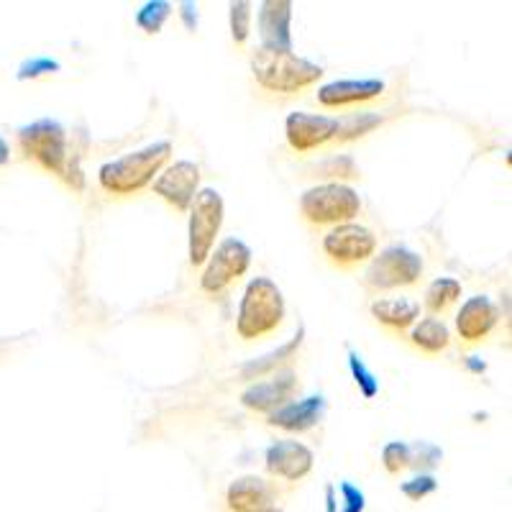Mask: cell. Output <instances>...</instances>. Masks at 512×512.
Returning a JSON list of instances; mask_svg holds the SVG:
<instances>
[{
	"mask_svg": "<svg viewBox=\"0 0 512 512\" xmlns=\"http://www.w3.org/2000/svg\"><path fill=\"white\" fill-rule=\"evenodd\" d=\"M16 141L21 157L34 162L49 175L64 180L72 190H82L85 177H82L75 159H70V141H67V131H64L62 123L52 121V118L26 123V126L18 128Z\"/></svg>",
	"mask_w": 512,
	"mask_h": 512,
	"instance_id": "cell-1",
	"label": "cell"
},
{
	"mask_svg": "<svg viewBox=\"0 0 512 512\" xmlns=\"http://www.w3.org/2000/svg\"><path fill=\"white\" fill-rule=\"evenodd\" d=\"M169 157H172V144L169 141H154V144L128 152L123 157L111 159L98 169V185L103 187L108 195H136L144 187L152 185L157 175L167 167Z\"/></svg>",
	"mask_w": 512,
	"mask_h": 512,
	"instance_id": "cell-2",
	"label": "cell"
},
{
	"mask_svg": "<svg viewBox=\"0 0 512 512\" xmlns=\"http://www.w3.org/2000/svg\"><path fill=\"white\" fill-rule=\"evenodd\" d=\"M251 72L256 85L274 95H297L313 88L323 77V67L295 52L280 49H256L251 54Z\"/></svg>",
	"mask_w": 512,
	"mask_h": 512,
	"instance_id": "cell-3",
	"label": "cell"
},
{
	"mask_svg": "<svg viewBox=\"0 0 512 512\" xmlns=\"http://www.w3.org/2000/svg\"><path fill=\"white\" fill-rule=\"evenodd\" d=\"M285 295L269 277H254L241 295L236 313V333L244 341H256L274 333L285 320Z\"/></svg>",
	"mask_w": 512,
	"mask_h": 512,
	"instance_id": "cell-4",
	"label": "cell"
},
{
	"mask_svg": "<svg viewBox=\"0 0 512 512\" xmlns=\"http://www.w3.org/2000/svg\"><path fill=\"white\" fill-rule=\"evenodd\" d=\"M361 213V198L344 182H323L300 195V216L313 226H341L354 223Z\"/></svg>",
	"mask_w": 512,
	"mask_h": 512,
	"instance_id": "cell-5",
	"label": "cell"
},
{
	"mask_svg": "<svg viewBox=\"0 0 512 512\" xmlns=\"http://www.w3.org/2000/svg\"><path fill=\"white\" fill-rule=\"evenodd\" d=\"M226 205L221 192L213 187H203L190 205V223H187V256L190 267H203L210 251L216 249V239L221 233Z\"/></svg>",
	"mask_w": 512,
	"mask_h": 512,
	"instance_id": "cell-6",
	"label": "cell"
},
{
	"mask_svg": "<svg viewBox=\"0 0 512 512\" xmlns=\"http://www.w3.org/2000/svg\"><path fill=\"white\" fill-rule=\"evenodd\" d=\"M423 277V259L413 249L392 244L372 256L367 272H364V287L369 292H387L397 287H410Z\"/></svg>",
	"mask_w": 512,
	"mask_h": 512,
	"instance_id": "cell-7",
	"label": "cell"
},
{
	"mask_svg": "<svg viewBox=\"0 0 512 512\" xmlns=\"http://www.w3.org/2000/svg\"><path fill=\"white\" fill-rule=\"evenodd\" d=\"M320 249L338 269H351L372 262V256L377 254V236L361 223H341L328 228L320 239Z\"/></svg>",
	"mask_w": 512,
	"mask_h": 512,
	"instance_id": "cell-8",
	"label": "cell"
},
{
	"mask_svg": "<svg viewBox=\"0 0 512 512\" xmlns=\"http://www.w3.org/2000/svg\"><path fill=\"white\" fill-rule=\"evenodd\" d=\"M251 267V249L236 236L223 239L216 249L210 251L208 262L203 264V274H200V290L208 295H218L226 290L228 285L244 277Z\"/></svg>",
	"mask_w": 512,
	"mask_h": 512,
	"instance_id": "cell-9",
	"label": "cell"
},
{
	"mask_svg": "<svg viewBox=\"0 0 512 512\" xmlns=\"http://www.w3.org/2000/svg\"><path fill=\"white\" fill-rule=\"evenodd\" d=\"M152 190L169 208H175L177 213H187L195 195L200 192V167L190 159L167 164L152 182Z\"/></svg>",
	"mask_w": 512,
	"mask_h": 512,
	"instance_id": "cell-10",
	"label": "cell"
},
{
	"mask_svg": "<svg viewBox=\"0 0 512 512\" xmlns=\"http://www.w3.org/2000/svg\"><path fill=\"white\" fill-rule=\"evenodd\" d=\"M338 136V118L318 116V113L292 111L285 118V139L292 152L308 154L323 149Z\"/></svg>",
	"mask_w": 512,
	"mask_h": 512,
	"instance_id": "cell-11",
	"label": "cell"
},
{
	"mask_svg": "<svg viewBox=\"0 0 512 512\" xmlns=\"http://www.w3.org/2000/svg\"><path fill=\"white\" fill-rule=\"evenodd\" d=\"M297 374L292 369H277L262 382H254L241 392V405L254 413H274L295 397Z\"/></svg>",
	"mask_w": 512,
	"mask_h": 512,
	"instance_id": "cell-12",
	"label": "cell"
},
{
	"mask_svg": "<svg viewBox=\"0 0 512 512\" xmlns=\"http://www.w3.org/2000/svg\"><path fill=\"white\" fill-rule=\"evenodd\" d=\"M315 454L300 441H277L267 448L264 466L267 472L285 482H300L313 472Z\"/></svg>",
	"mask_w": 512,
	"mask_h": 512,
	"instance_id": "cell-13",
	"label": "cell"
},
{
	"mask_svg": "<svg viewBox=\"0 0 512 512\" xmlns=\"http://www.w3.org/2000/svg\"><path fill=\"white\" fill-rule=\"evenodd\" d=\"M387 85L382 80H333L323 88H318L315 98L323 108H349V105L372 103V100L382 98Z\"/></svg>",
	"mask_w": 512,
	"mask_h": 512,
	"instance_id": "cell-14",
	"label": "cell"
},
{
	"mask_svg": "<svg viewBox=\"0 0 512 512\" xmlns=\"http://www.w3.org/2000/svg\"><path fill=\"white\" fill-rule=\"evenodd\" d=\"M497 320H500L497 305L487 295H474L461 305L459 315H456V331L466 344H479L495 331Z\"/></svg>",
	"mask_w": 512,
	"mask_h": 512,
	"instance_id": "cell-15",
	"label": "cell"
},
{
	"mask_svg": "<svg viewBox=\"0 0 512 512\" xmlns=\"http://www.w3.org/2000/svg\"><path fill=\"white\" fill-rule=\"evenodd\" d=\"M292 3L287 0H267L259 6V36L262 49L292 52Z\"/></svg>",
	"mask_w": 512,
	"mask_h": 512,
	"instance_id": "cell-16",
	"label": "cell"
},
{
	"mask_svg": "<svg viewBox=\"0 0 512 512\" xmlns=\"http://www.w3.org/2000/svg\"><path fill=\"white\" fill-rule=\"evenodd\" d=\"M323 413H326V400L320 395H310L305 400L287 402L280 410L269 413L267 423L287 433H305L320 423Z\"/></svg>",
	"mask_w": 512,
	"mask_h": 512,
	"instance_id": "cell-17",
	"label": "cell"
},
{
	"mask_svg": "<svg viewBox=\"0 0 512 512\" xmlns=\"http://www.w3.org/2000/svg\"><path fill=\"white\" fill-rule=\"evenodd\" d=\"M272 500V484L262 477H254V474L231 482V487L226 492V502L231 512H264L272 507Z\"/></svg>",
	"mask_w": 512,
	"mask_h": 512,
	"instance_id": "cell-18",
	"label": "cell"
},
{
	"mask_svg": "<svg viewBox=\"0 0 512 512\" xmlns=\"http://www.w3.org/2000/svg\"><path fill=\"white\" fill-rule=\"evenodd\" d=\"M372 318L390 331L402 333L415 326L420 318V305L408 297H379L372 303Z\"/></svg>",
	"mask_w": 512,
	"mask_h": 512,
	"instance_id": "cell-19",
	"label": "cell"
},
{
	"mask_svg": "<svg viewBox=\"0 0 512 512\" xmlns=\"http://www.w3.org/2000/svg\"><path fill=\"white\" fill-rule=\"evenodd\" d=\"M410 344L423 354H441L451 344V333H448L446 323L438 318H423L410 328Z\"/></svg>",
	"mask_w": 512,
	"mask_h": 512,
	"instance_id": "cell-20",
	"label": "cell"
},
{
	"mask_svg": "<svg viewBox=\"0 0 512 512\" xmlns=\"http://www.w3.org/2000/svg\"><path fill=\"white\" fill-rule=\"evenodd\" d=\"M461 297V282L454 277H438L425 290V310L433 315H443Z\"/></svg>",
	"mask_w": 512,
	"mask_h": 512,
	"instance_id": "cell-21",
	"label": "cell"
},
{
	"mask_svg": "<svg viewBox=\"0 0 512 512\" xmlns=\"http://www.w3.org/2000/svg\"><path fill=\"white\" fill-rule=\"evenodd\" d=\"M303 336L305 331H297V336L292 338L290 344L280 346V349L262 356L259 361H249V364H244V367H241V374H244L246 379H254V377H262V374L277 372V367H280L282 361H290L292 356L297 354V349H300V344H303Z\"/></svg>",
	"mask_w": 512,
	"mask_h": 512,
	"instance_id": "cell-22",
	"label": "cell"
},
{
	"mask_svg": "<svg viewBox=\"0 0 512 512\" xmlns=\"http://www.w3.org/2000/svg\"><path fill=\"white\" fill-rule=\"evenodd\" d=\"M382 123V116L377 113H351L346 118H338V144H344V141H354L361 139V136H367L372 128H377Z\"/></svg>",
	"mask_w": 512,
	"mask_h": 512,
	"instance_id": "cell-23",
	"label": "cell"
},
{
	"mask_svg": "<svg viewBox=\"0 0 512 512\" xmlns=\"http://www.w3.org/2000/svg\"><path fill=\"white\" fill-rule=\"evenodd\" d=\"M313 172L318 177H326L331 182H344L359 177V164L354 162V157H346V154H333L326 162L315 164Z\"/></svg>",
	"mask_w": 512,
	"mask_h": 512,
	"instance_id": "cell-24",
	"label": "cell"
},
{
	"mask_svg": "<svg viewBox=\"0 0 512 512\" xmlns=\"http://www.w3.org/2000/svg\"><path fill=\"white\" fill-rule=\"evenodd\" d=\"M169 13H172V3H167V0H149L136 13V26L144 34H159L162 26L167 24Z\"/></svg>",
	"mask_w": 512,
	"mask_h": 512,
	"instance_id": "cell-25",
	"label": "cell"
},
{
	"mask_svg": "<svg viewBox=\"0 0 512 512\" xmlns=\"http://www.w3.org/2000/svg\"><path fill=\"white\" fill-rule=\"evenodd\" d=\"M251 34V3H231V39L236 47H244Z\"/></svg>",
	"mask_w": 512,
	"mask_h": 512,
	"instance_id": "cell-26",
	"label": "cell"
},
{
	"mask_svg": "<svg viewBox=\"0 0 512 512\" xmlns=\"http://www.w3.org/2000/svg\"><path fill=\"white\" fill-rule=\"evenodd\" d=\"M382 464L390 474H400L402 469H408L413 464V451H410L408 443L390 441L382 448Z\"/></svg>",
	"mask_w": 512,
	"mask_h": 512,
	"instance_id": "cell-27",
	"label": "cell"
},
{
	"mask_svg": "<svg viewBox=\"0 0 512 512\" xmlns=\"http://www.w3.org/2000/svg\"><path fill=\"white\" fill-rule=\"evenodd\" d=\"M349 369L351 374H354V382L356 387H359L361 395L367 397V400H372V397L379 392V379L369 372L367 364L361 361V356L356 354V351H351L349 354Z\"/></svg>",
	"mask_w": 512,
	"mask_h": 512,
	"instance_id": "cell-28",
	"label": "cell"
},
{
	"mask_svg": "<svg viewBox=\"0 0 512 512\" xmlns=\"http://www.w3.org/2000/svg\"><path fill=\"white\" fill-rule=\"evenodd\" d=\"M52 72H59V62L49 57H31L26 59L21 67H18V80H36L41 75H52Z\"/></svg>",
	"mask_w": 512,
	"mask_h": 512,
	"instance_id": "cell-29",
	"label": "cell"
},
{
	"mask_svg": "<svg viewBox=\"0 0 512 512\" xmlns=\"http://www.w3.org/2000/svg\"><path fill=\"white\" fill-rule=\"evenodd\" d=\"M436 487H438V482L431 477V474H420V477H415V479H410V482L402 484L400 489H402V495L408 497V500L420 502L423 497L433 495V492H436Z\"/></svg>",
	"mask_w": 512,
	"mask_h": 512,
	"instance_id": "cell-30",
	"label": "cell"
},
{
	"mask_svg": "<svg viewBox=\"0 0 512 512\" xmlns=\"http://www.w3.org/2000/svg\"><path fill=\"white\" fill-rule=\"evenodd\" d=\"M341 495H344V512H361L364 510V492L354 484H341Z\"/></svg>",
	"mask_w": 512,
	"mask_h": 512,
	"instance_id": "cell-31",
	"label": "cell"
},
{
	"mask_svg": "<svg viewBox=\"0 0 512 512\" xmlns=\"http://www.w3.org/2000/svg\"><path fill=\"white\" fill-rule=\"evenodd\" d=\"M198 8L192 6V3H182V21H185L187 29L195 31V26H198Z\"/></svg>",
	"mask_w": 512,
	"mask_h": 512,
	"instance_id": "cell-32",
	"label": "cell"
},
{
	"mask_svg": "<svg viewBox=\"0 0 512 512\" xmlns=\"http://www.w3.org/2000/svg\"><path fill=\"white\" fill-rule=\"evenodd\" d=\"M8 159H11V146H8V141L0 136V167H6Z\"/></svg>",
	"mask_w": 512,
	"mask_h": 512,
	"instance_id": "cell-33",
	"label": "cell"
},
{
	"mask_svg": "<svg viewBox=\"0 0 512 512\" xmlns=\"http://www.w3.org/2000/svg\"><path fill=\"white\" fill-rule=\"evenodd\" d=\"M326 502H328V512H336V489L326 487Z\"/></svg>",
	"mask_w": 512,
	"mask_h": 512,
	"instance_id": "cell-34",
	"label": "cell"
},
{
	"mask_svg": "<svg viewBox=\"0 0 512 512\" xmlns=\"http://www.w3.org/2000/svg\"><path fill=\"white\" fill-rule=\"evenodd\" d=\"M466 367L472 369V372H484V369H487L484 364H479L477 356H469V359H466Z\"/></svg>",
	"mask_w": 512,
	"mask_h": 512,
	"instance_id": "cell-35",
	"label": "cell"
},
{
	"mask_svg": "<svg viewBox=\"0 0 512 512\" xmlns=\"http://www.w3.org/2000/svg\"><path fill=\"white\" fill-rule=\"evenodd\" d=\"M264 512H282V510H280V507H274V505H272V507H269V510H264Z\"/></svg>",
	"mask_w": 512,
	"mask_h": 512,
	"instance_id": "cell-36",
	"label": "cell"
}]
</instances>
